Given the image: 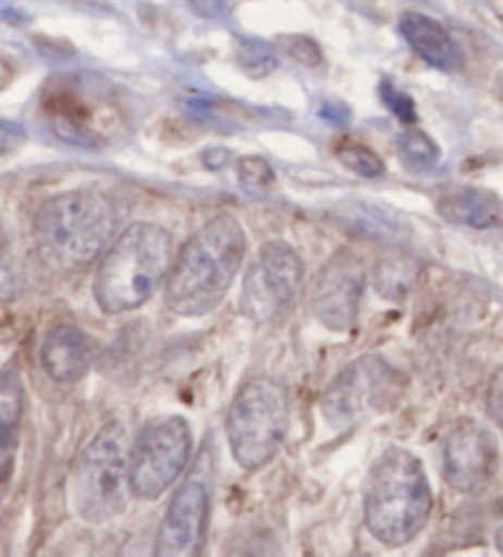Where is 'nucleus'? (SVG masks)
Returning <instances> with one entry per match:
<instances>
[{"label": "nucleus", "instance_id": "5", "mask_svg": "<svg viewBox=\"0 0 503 557\" xmlns=\"http://www.w3.org/2000/svg\"><path fill=\"white\" fill-rule=\"evenodd\" d=\"M131 445L119 420L106 422L82 449L72 474L74 508L84 521L109 523L128 506Z\"/></svg>", "mask_w": 503, "mask_h": 557}, {"label": "nucleus", "instance_id": "11", "mask_svg": "<svg viewBox=\"0 0 503 557\" xmlns=\"http://www.w3.org/2000/svg\"><path fill=\"white\" fill-rule=\"evenodd\" d=\"M496 437L477 422L452 428L442 442V472L454 492L474 494L489 484L496 472Z\"/></svg>", "mask_w": 503, "mask_h": 557}, {"label": "nucleus", "instance_id": "6", "mask_svg": "<svg viewBox=\"0 0 503 557\" xmlns=\"http://www.w3.org/2000/svg\"><path fill=\"white\" fill-rule=\"evenodd\" d=\"M290 428V396L273 379H250L226 412V440L236 462L258 472L283 447Z\"/></svg>", "mask_w": 503, "mask_h": 557}, {"label": "nucleus", "instance_id": "23", "mask_svg": "<svg viewBox=\"0 0 503 557\" xmlns=\"http://www.w3.org/2000/svg\"><path fill=\"white\" fill-rule=\"evenodd\" d=\"M381 96H383V103L389 106V109L403 123H415V103H413L410 96H405L403 91L395 89V86L389 84V82L381 84Z\"/></svg>", "mask_w": 503, "mask_h": 557}, {"label": "nucleus", "instance_id": "25", "mask_svg": "<svg viewBox=\"0 0 503 557\" xmlns=\"http://www.w3.org/2000/svg\"><path fill=\"white\" fill-rule=\"evenodd\" d=\"M189 3H192V8H195L199 15L219 17L221 13H224V8H226L229 0H189Z\"/></svg>", "mask_w": 503, "mask_h": 557}, {"label": "nucleus", "instance_id": "9", "mask_svg": "<svg viewBox=\"0 0 503 557\" xmlns=\"http://www.w3.org/2000/svg\"><path fill=\"white\" fill-rule=\"evenodd\" d=\"M305 285V263L293 246L268 242L260 246L241 285V312L250 322L268 324L293 310Z\"/></svg>", "mask_w": 503, "mask_h": 557}, {"label": "nucleus", "instance_id": "26", "mask_svg": "<svg viewBox=\"0 0 503 557\" xmlns=\"http://www.w3.org/2000/svg\"><path fill=\"white\" fill-rule=\"evenodd\" d=\"M229 160V152L226 150H221V148H211V150H207L205 152V165L209 168V170H217V168H221L224 165V162Z\"/></svg>", "mask_w": 503, "mask_h": 557}, {"label": "nucleus", "instance_id": "15", "mask_svg": "<svg viewBox=\"0 0 503 557\" xmlns=\"http://www.w3.org/2000/svg\"><path fill=\"white\" fill-rule=\"evenodd\" d=\"M440 214L469 228H501L503 226V199L487 189H450L438 201Z\"/></svg>", "mask_w": 503, "mask_h": 557}, {"label": "nucleus", "instance_id": "2", "mask_svg": "<svg viewBox=\"0 0 503 557\" xmlns=\"http://www.w3.org/2000/svg\"><path fill=\"white\" fill-rule=\"evenodd\" d=\"M115 228L119 211L103 191L72 189L50 197L37 209L33 234L42 261L52 271L70 273L106 253Z\"/></svg>", "mask_w": 503, "mask_h": 557}, {"label": "nucleus", "instance_id": "4", "mask_svg": "<svg viewBox=\"0 0 503 557\" xmlns=\"http://www.w3.org/2000/svg\"><path fill=\"white\" fill-rule=\"evenodd\" d=\"M172 236L150 221L131 224L106 248L94 275V297L106 314L138 310L168 281L175 263Z\"/></svg>", "mask_w": 503, "mask_h": 557}, {"label": "nucleus", "instance_id": "13", "mask_svg": "<svg viewBox=\"0 0 503 557\" xmlns=\"http://www.w3.org/2000/svg\"><path fill=\"white\" fill-rule=\"evenodd\" d=\"M40 361L47 376L57 383L82 381L96 361V342L82 326L54 324L45 334Z\"/></svg>", "mask_w": 503, "mask_h": 557}, {"label": "nucleus", "instance_id": "27", "mask_svg": "<svg viewBox=\"0 0 503 557\" xmlns=\"http://www.w3.org/2000/svg\"><path fill=\"white\" fill-rule=\"evenodd\" d=\"M496 547L503 553V525L496 531Z\"/></svg>", "mask_w": 503, "mask_h": 557}, {"label": "nucleus", "instance_id": "7", "mask_svg": "<svg viewBox=\"0 0 503 557\" xmlns=\"http://www.w3.org/2000/svg\"><path fill=\"white\" fill-rule=\"evenodd\" d=\"M405 381L401 371L379 354H366L336 373L324 391L322 412L332 428H346L391 410L398 403Z\"/></svg>", "mask_w": 503, "mask_h": 557}, {"label": "nucleus", "instance_id": "22", "mask_svg": "<svg viewBox=\"0 0 503 557\" xmlns=\"http://www.w3.org/2000/svg\"><path fill=\"white\" fill-rule=\"evenodd\" d=\"M280 45H283V50H285V54L290 57V60H295L299 64L317 66L319 62H322V52H319L317 42L309 40V37H305V35L283 37V40H280Z\"/></svg>", "mask_w": 503, "mask_h": 557}, {"label": "nucleus", "instance_id": "3", "mask_svg": "<svg viewBox=\"0 0 503 557\" xmlns=\"http://www.w3.org/2000/svg\"><path fill=\"white\" fill-rule=\"evenodd\" d=\"M434 496L425 467L410 449L389 447L366 482V525L376 541L403 547L420 535L432 516Z\"/></svg>", "mask_w": 503, "mask_h": 557}, {"label": "nucleus", "instance_id": "24", "mask_svg": "<svg viewBox=\"0 0 503 557\" xmlns=\"http://www.w3.org/2000/svg\"><path fill=\"white\" fill-rule=\"evenodd\" d=\"M487 412L493 425L503 432V369L493 373L487 391Z\"/></svg>", "mask_w": 503, "mask_h": 557}, {"label": "nucleus", "instance_id": "14", "mask_svg": "<svg viewBox=\"0 0 503 557\" xmlns=\"http://www.w3.org/2000/svg\"><path fill=\"white\" fill-rule=\"evenodd\" d=\"M401 35L410 50L420 57L425 64L442 72H454L462 66V47L447 33V27L422 13H403Z\"/></svg>", "mask_w": 503, "mask_h": 557}, {"label": "nucleus", "instance_id": "10", "mask_svg": "<svg viewBox=\"0 0 503 557\" xmlns=\"http://www.w3.org/2000/svg\"><path fill=\"white\" fill-rule=\"evenodd\" d=\"M366 287V265L356 253L340 251L319 271L312 293V314L332 332H349L359 317Z\"/></svg>", "mask_w": 503, "mask_h": 557}, {"label": "nucleus", "instance_id": "20", "mask_svg": "<svg viewBox=\"0 0 503 557\" xmlns=\"http://www.w3.org/2000/svg\"><path fill=\"white\" fill-rule=\"evenodd\" d=\"M238 182L250 195H268L275 187V172L268 165V160L246 156L238 160Z\"/></svg>", "mask_w": 503, "mask_h": 557}, {"label": "nucleus", "instance_id": "12", "mask_svg": "<svg viewBox=\"0 0 503 557\" xmlns=\"http://www.w3.org/2000/svg\"><path fill=\"white\" fill-rule=\"evenodd\" d=\"M209 521V488L199 476H189L172 496L155 537V555L189 557L199 553Z\"/></svg>", "mask_w": 503, "mask_h": 557}, {"label": "nucleus", "instance_id": "19", "mask_svg": "<svg viewBox=\"0 0 503 557\" xmlns=\"http://www.w3.org/2000/svg\"><path fill=\"white\" fill-rule=\"evenodd\" d=\"M236 60L241 64V70L250 76H266L278 66L273 47L263 40H241Z\"/></svg>", "mask_w": 503, "mask_h": 557}, {"label": "nucleus", "instance_id": "18", "mask_svg": "<svg viewBox=\"0 0 503 557\" xmlns=\"http://www.w3.org/2000/svg\"><path fill=\"white\" fill-rule=\"evenodd\" d=\"M415 271L413 263L405 258H389L379 268H376V287L389 300H401V297L413 290Z\"/></svg>", "mask_w": 503, "mask_h": 557}, {"label": "nucleus", "instance_id": "17", "mask_svg": "<svg viewBox=\"0 0 503 557\" xmlns=\"http://www.w3.org/2000/svg\"><path fill=\"white\" fill-rule=\"evenodd\" d=\"M398 156L403 160V165L410 172H418V175H425V172H432L440 165V146L434 143L428 133L420 128H408L398 136Z\"/></svg>", "mask_w": 503, "mask_h": 557}, {"label": "nucleus", "instance_id": "16", "mask_svg": "<svg viewBox=\"0 0 503 557\" xmlns=\"http://www.w3.org/2000/svg\"><path fill=\"white\" fill-rule=\"evenodd\" d=\"M23 420V381L13 369L0 381V449H3V484H8L13 469L15 442L21 435Z\"/></svg>", "mask_w": 503, "mask_h": 557}, {"label": "nucleus", "instance_id": "21", "mask_svg": "<svg viewBox=\"0 0 503 557\" xmlns=\"http://www.w3.org/2000/svg\"><path fill=\"white\" fill-rule=\"evenodd\" d=\"M336 156H340L342 165L346 170H352L354 175H359V177L376 180L385 172L383 160L376 156L373 150H369L366 146H359V143H346V146H342Z\"/></svg>", "mask_w": 503, "mask_h": 557}, {"label": "nucleus", "instance_id": "8", "mask_svg": "<svg viewBox=\"0 0 503 557\" xmlns=\"http://www.w3.org/2000/svg\"><path fill=\"white\" fill-rule=\"evenodd\" d=\"M192 457L189 422L180 416H160L145 422L131 445L133 496H162L185 472Z\"/></svg>", "mask_w": 503, "mask_h": 557}, {"label": "nucleus", "instance_id": "1", "mask_svg": "<svg viewBox=\"0 0 503 557\" xmlns=\"http://www.w3.org/2000/svg\"><path fill=\"white\" fill-rule=\"evenodd\" d=\"M246 256L236 216L219 214L182 246L164 283V305L180 317H205L224 302Z\"/></svg>", "mask_w": 503, "mask_h": 557}]
</instances>
